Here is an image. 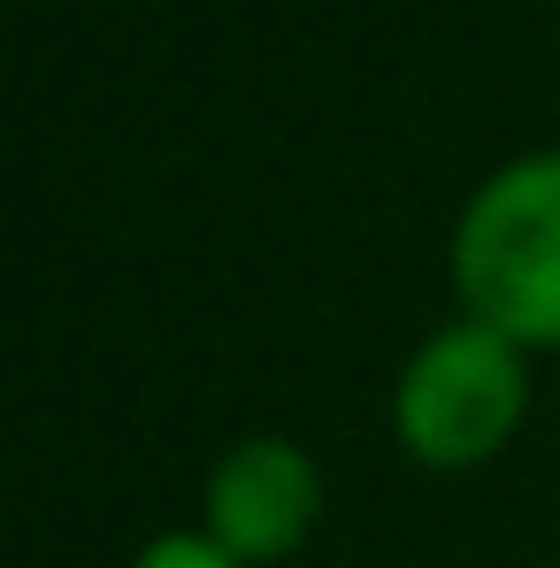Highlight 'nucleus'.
Segmentation results:
<instances>
[{
    "instance_id": "1",
    "label": "nucleus",
    "mask_w": 560,
    "mask_h": 568,
    "mask_svg": "<svg viewBox=\"0 0 560 568\" xmlns=\"http://www.w3.org/2000/svg\"><path fill=\"white\" fill-rule=\"evenodd\" d=\"M454 284L468 323L522 354L560 346V154H522L476 185L454 231Z\"/></svg>"
},
{
    "instance_id": "2",
    "label": "nucleus",
    "mask_w": 560,
    "mask_h": 568,
    "mask_svg": "<svg viewBox=\"0 0 560 568\" xmlns=\"http://www.w3.org/2000/svg\"><path fill=\"white\" fill-rule=\"evenodd\" d=\"M522 407H530L522 346L461 315L407 354L391 392V430L422 469H476L522 430Z\"/></svg>"
},
{
    "instance_id": "3",
    "label": "nucleus",
    "mask_w": 560,
    "mask_h": 568,
    "mask_svg": "<svg viewBox=\"0 0 560 568\" xmlns=\"http://www.w3.org/2000/svg\"><path fill=\"white\" fill-rule=\"evenodd\" d=\"M323 515V469L292 438H238L207 476V538L246 568L292 561Z\"/></svg>"
},
{
    "instance_id": "4",
    "label": "nucleus",
    "mask_w": 560,
    "mask_h": 568,
    "mask_svg": "<svg viewBox=\"0 0 560 568\" xmlns=\"http://www.w3.org/2000/svg\"><path fill=\"white\" fill-rule=\"evenodd\" d=\"M131 568H246V561H231L207 530H162V538L139 546V561H131Z\"/></svg>"
}]
</instances>
